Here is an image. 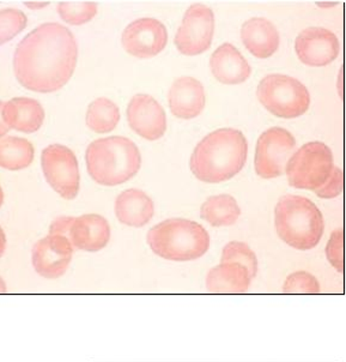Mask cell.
I'll return each mask as SVG.
<instances>
[{"instance_id": "6da1fadb", "label": "cell", "mask_w": 346, "mask_h": 362, "mask_svg": "<svg viewBox=\"0 0 346 362\" xmlns=\"http://www.w3.org/2000/svg\"><path fill=\"white\" fill-rule=\"evenodd\" d=\"M78 47L68 28L44 23L29 33L13 55V72L22 87L35 93H54L71 79Z\"/></svg>"}, {"instance_id": "7a4b0ae2", "label": "cell", "mask_w": 346, "mask_h": 362, "mask_svg": "<svg viewBox=\"0 0 346 362\" xmlns=\"http://www.w3.org/2000/svg\"><path fill=\"white\" fill-rule=\"evenodd\" d=\"M248 143L235 129H220L208 134L193 151L191 170L208 184H220L240 173L247 161Z\"/></svg>"}, {"instance_id": "3957f363", "label": "cell", "mask_w": 346, "mask_h": 362, "mask_svg": "<svg viewBox=\"0 0 346 362\" xmlns=\"http://www.w3.org/2000/svg\"><path fill=\"white\" fill-rule=\"evenodd\" d=\"M88 172L103 186L121 185L141 170L142 155L129 138L115 136L90 143L85 153Z\"/></svg>"}, {"instance_id": "277c9868", "label": "cell", "mask_w": 346, "mask_h": 362, "mask_svg": "<svg viewBox=\"0 0 346 362\" xmlns=\"http://www.w3.org/2000/svg\"><path fill=\"white\" fill-rule=\"evenodd\" d=\"M275 225L280 239L299 251L316 247L325 232L319 208L311 199L294 194L284 196L275 205Z\"/></svg>"}, {"instance_id": "5b68a950", "label": "cell", "mask_w": 346, "mask_h": 362, "mask_svg": "<svg viewBox=\"0 0 346 362\" xmlns=\"http://www.w3.org/2000/svg\"><path fill=\"white\" fill-rule=\"evenodd\" d=\"M146 240L155 255L173 262L198 259L210 248V235L206 229L185 218L163 221L150 229Z\"/></svg>"}, {"instance_id": "8992f818", "label": "cell", "mask_w": 346, "mask_h": 362, "mask_svg": "<svg viewBox=\"0 0 346 362\" xmlns=\"http://www.w3.org/2000/svg\"><path fill=\"white\" fill-rule=\"evenodd\" d=\"M260 103L283 119H294L307 113L311 95L299 79L285 75H268L261 79L256 90Z\"/></svg>"}, {"instance_id": "52a82bcc", "label": "cell", "mask_w": 346, "mask_h": 362, "mask_svg": "<svg viewBox=\"0 0 346 362\" xmlns=\"http://www.w3.org/2000/svg\"><path fill=\"white\" fill-rule=\"evenodd\" d=\"M335 168L332 150L325 143L311 142L292 154L285 173L292 187L316 191L326 184Z\"/></svg>"}, {"instance_id": "ba28073f", "label": "cell", "mask_w": 346, "mask_h": 362, "mask_svg": "<svg viewBox=\"0 0 346 362\" xmlns=\"http://www.w3.org/2000/svg\"><path fill=\"white\" fill-rule=\"evenodd\" d=\"M41 167L52 189L66 201L77 197L80 184L78 160L70 148L51 144L42 150Z\"/></svg>"}, {"instance_id": "9c48e42d", "label": "cell", "mask_w": 346, "mask_h": 362, "mask_svg": "<svg viewBox=\"0 0 346 362\" xmlns=\"http://www.w3.org/2000/svg\"><path fill=\"white\" fill-rule=\"evenodd\" d=\"M296 139L282 127L261 134L256 149V172L263 179H275L285 173L287 162L295 153Z\"/></svg>"}, {"instance_id": "30bf717a", "label": "cell", "mask_w": 346, "mask_h": 362, "mask_svg": "<svg viewBox=\"0 0 346 362\" xmlns=\"http://www.w3.org/2000/svg\"><path fill=\"white\" fill-rule=\"evenodd\" d=\"M215 32V16L211 8L194 4L186 11L181 27L175 36V46L185 55H198L209 49Z\"/></svg>"}, {"instance_id": "8fae6325", "label": "cell", "mask_w": 346, "mask_h": 362, "mask_svg": "<svg viewBox=\"0 0 346 362\" xmlns=\"http://www.w3.org/2000/svg\"><path fill=\"white\" fill-rule=\"evenodd\" d=\"M121 40L129 54L137 58H151L165 49L168 44V32L161 21L139 18L125 28Z\"/></svg>"}, {"instance_id": "7c38bea8", "label": "cell", "mask_w": 346, "mask_h": 362, "mask_svg": "<svg viewBox=\"0 0 346 362\" xmlns=\"http://www.w3.org/2000/svg\"><path fill=\"white\" fill-rule=\"evenodd\" d=\"M295 51L308 66H326L338 58L339 41L326 28H307L296 37Z\"/></svg>"}, {"instance_id": "4fadbf2b", "label": "cell", "mask_w": 346, "mask_h": 362, "mask_svg": "<svg viewBox=\"0 0 346 362\" xmlns=\"http://www.w3.org/2000/svg\"><path fill=\"white\" fill-rule=\"evenodd\" d=\"M127 122L138 136L148 141H157L167 131L165 110L150 95H134L127 107Z\"/></svg>"}, {"instance_id": "5bb4252c", "label": "cell", "mask_w": 346, "mask_h": 362, "mask_svg": "<svg viewBox=\"0 0 346 362\" xmlns=\"http://www.w3.org/2000/svg\"><path fill=\"white\" fill-rule=\"evenodd\" d=\"M73 246L64 235H48L32 248V264L37 274L46 279H58L71 263Z\"/></svg>"}, {"instance_id": "9a60e30c", "label": "cell", "mask_w": 346, "mask_h": 362, "mask_svg": "<svg viewBox=\"0 0 346 362\" xmlns=\"http://www.w3.org/2000/svg\"><path fill=\"white\" fill-rule=\"evenodd\" d=\"M168 99L172 113L177 118L185 120L201 115L206 103L203 84L189 76L180 77L173 83Z\"/></svg>"}, {"instance_id": "2e32d148", "label": "cell", "mask_w": 346, "mask_h": 362, "mask_svg": "<svg viewBox=\"0 0 346 362\" xmlns=\"http://www.w3.org/2000/svg\"><path fill=\"white\" fill-rule=\"evenodd\" d=\"M72 246L88 252H97L106 247L110 239L109 223L96 214L77 217L68 232Z\"/></svg>"}, {"instance_id": "e0dca14e", "label": "cell", "mask_w": 346, "mask_h": 362, "mask_svg": "<svg viewBox=\"0 0 346 362\" xmlns=\"http://www.w3.org/2000/svg\"><path fill=\"white\" fill-rule=\"evenodd\" d=\"M210 66L215 78L229 86L246 82L252 74L246 58L232 44H223L213 52Z\"/></svg>"}, {"instance_id": "ac0fdd59", "label": "cell", "mask_w": 346, "mask_h": 362, "mask_svg": "<svg viewBox=\"0 0 346 362\" xmlns=\"http://www.w3.org/2000/svg\"><path fill=\"white\" fill-rule=\"evenodd\" d=\"M241 37L244 47L259 59H268L280 47V33L277 28L261 17H254L244 22L241 28Z\"/></svg>"}, {"instance_id": "d6986e66", "label": "cell", "mask_w": 346, "mask_h": 362, "mask_svg": "<svg viewBox=\"0 0 346 362\" xmlns=\"http://www.w3.org/2000/svg\"><path fill=\"white\" fill-rule=\"evenodd\" d=\"M44 110L39 101L29 98H13L4 103L3 118L10 129L34 134L44 122Z\"/></svg>"}, {"instance_id": "ffe728a7", "label": "cell", "mask_w": 346, "mask_h": 362, "mask_svg": "<svg viewBox=\"0 0 346 362\" xmlns=\"http://www.w3.org/2000/svg\"><path fill=\"white\" fill-rule=\"evenodd\" d=\"M154 202L141 189H126L115 201V215L122 225L129 227H144L154 217Z\"/></svg>"}, {"instance_id": "44dd1931", "label": "cell", "mask_w": 346, "mask_h": 362, "mask_svg": "<svg viewBox=\"0 0 346 362\" xmlns=\"http://www.w3.org/2000/svg\"><path fill=\"white\" fill-rule=\"evenodd\" d=\"M251 282L247 269L237 263H220L206 277L208 291L216 294H242L248 291Z\"/></svg>"}, {"instance_id": "7402d4cb", "label": "cell", "mask_w": 346, "mask_h": 362, "mask_svg": "<svg viewBox=\"0 0 346 362\" xmlns=\"http://www.w3.org/2000/svg\"><path fill=\"white\" fill-rule=\"evenodd\" d=\"M241 209L230 194L213 196L201 205V216L213 227H228L237 223Z\"/></svg>"}, {"instance_id": "603a6c76", "label": "cell", "mask_w": 346, "mask_h": 362, "mask_svg": "<svg viewBox=\"0 0 346 362\" xmlns=\"http://www.w3.org/2000/svg\"><path fill=\"white\" fill-rule=\"evenodd\" d=\"M35 150L28 139L20 137H6L0 139V167L5 170H25L32 165Z\"/></svg>"}, {"instance_id": "cb8c5ba5", "label": "cell", "mask_w": 346, "mask_h": 362, "mask_svg": "<svg viewBox=\"0 0 346 362\" xmlns=\"http://www.w3.org/2000/svg\"><path fill=\"white\" fill-rule=\"evenodd\" d=\"M85 122L88 127L96 134H109L120 122L118 105L106 98L95 100L88 107Z\"/></svg>"}, {"instance_id": "d4e9b609", "label": "cell", "mask_w": 346, "mask_h": 362, "mask_svg": "<svg viewBox=\"0 0 346 362\" xmlns=\"http://www.w3.org/2000/svg\"><path fill=\"white\" fill-rule=\"evenodd\" d=\"M220 263H237L247 269L251 279H254L258 274V259L256 253L251 247L240 241H232L225 245L222 252Z\"/></svg>"}, {"instance_id": "484cf974", "label": "cell", "mask_w": 346, "mask_h": 362, "mask_svg": "<svg viewBox=\"0 0 346 362\" xmlns=\"http://www.w3.org/2000/svg\"><path fill=\"white\" fill-rule=\"evenodd\" d=\"M58 13L64 22L82 25L96 16L97 5L94 1H60Z\"/></svg>"}, {"instance_id": "4316f807", "label": "cell", "mask_w": 346, "mask_h": 362, "mask_svg": "<svg viewBox=\"0 0 346 362\" xmlns=\"http://www.w3.org/2000/svg\"><path fill=\"white\" fill-rule=\"evenodd\" d=\"M27 15L18 8L0 10V46L15 39L27 27Z\"/></svg>"}, {"instance_id": "83f0119b", "label": "cell", "mask_w": 346, "mask_h": 362, "mask_svg": "<svg viewBox=\"0 0 346 362\" xmlns=\"http://www.w3.org/2000/svg\"><path fill=\"white\" fill-rule=\"evenodd\" d=\"M283 291L287 294H319V281L309 272H294L285 281Z\"/></svg>"}, {"instance_id": "f1b7e54d", "label": "cell", "mask_w": 346, "mask_h": 362, "mask_svg": "<svg viewBox=\"0 0 346 362\" xmlns=\"http://www.w3.org/2000/svg\"><path fill=\"white\" fill-rule=\"evenodd\" d=\"M327 259L337 272L344 270V232L338 229L332 233L330 240L327 243Z\"/></svg>"}, {"instance_id": "f546056e", "label": "cell", "mask_w": 346, "mask_h": 362, "mask_svg": "<svg viewBox=\"0 0 346 362\" xmlns=\"http://www.w3.org/2000/svg\"><path fill=\"white\" fill-rule=\"evenodd\" d=\"M342 185H344V174L340 168H335L330 179L326 181V184L321 189H316L315 193L319 198L323 199H330V198L338 197L342 193Z\"/></svg>"}, {"instance_id": "4dcf8cb0", "label": "cell", "mask_w": 346, "mask_h": 362, "mask_svg": "<svg viewBox=\"0 0 346 362\" xmlns=\"http://www.w3.org/2000/svg\"><path fill=\"white\" fill-rule=\"evenodd\" d=\"M73 221H75V217H59L53 221L49 227V235H68Z\"/></svg>"}, {"instance_id": "1f68e13d", "label": "cell", "mask_w": 346, "mask_h": 362, "mask_svg": "<svg viewBox=\"0 0 346 362\" xmlns=\"http://www.w3.org/2000/svg\"><path fill=\"white\" fill-rule=\"evenodd\" d=\"M3 108H4V103L0 101V138L4 137L5 134H8L10 127L6 125L3 118Z\"/></svg>"}, {"instance_id": "d6a6232c", "label": "cell", "mask_w": 346, "mask_h": 362, "mask_svg": "<svg viewBox=\"0 0 346 362\" xmlns=\"http://www.w3.org/2000/svg\"><path fill=\"white\" fill-rule=\"evenodd\" d=\"M49 4H51L49 1H24V5L32 10H41Z\"/></svg>"}, {"instance_id": "836d02e7", "label": "cell", "mask_w": 346, "mask_h": 362, "mask_svg": "<svg viewBox=\"0 0 346 362\" xmlns=\"http://www.w3.org/2000/svg\"><path fill=\"white\" fill-rule=\"evenodd\" d=\"M5 247H6V236H5L4 230L0 227V257L3 256Z\"/></svg>"}, {"instance_id": "e575fe53", "label": "cell", "mask_w": 346, "mask_h": 362, "mask_svg": "<svg viewBox=\"0 0 346 362\" xmlns=\"http://www.w3.org/2000/svg\"><path fill=\"white\" fill-rule=\"evenodd\" d=\"M3 203H4V192H3V189L0 186V208H1Z\"/></svg>"}, {"instance_id": "d590c367", "label": "cell", "mask_w": 346, "mask_h": 362, "mask_svg": "<svg viewBox=\"0 0 346 362\" xmlns=\"http://www.w3.org/2000/svg\"><path fill=\"white\" fill-rule=\"evenodd\" d=\"M5 291V284L3 282V280L0 279V291Z\"/></svg>"}]
</instances>
